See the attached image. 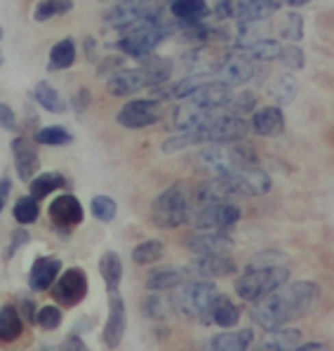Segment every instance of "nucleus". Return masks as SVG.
Instances as JSON below:
<instances>
[{"instance_id": "nucleus-18", "label": "nucleus", "mask_w": 334, "mask_h": 351, "mask_svg": "<svg viewBox=\"0 0 334 351\" xmlns=\"http://www.w3.org/2000/svg\"><path fill=\"white\" fill-rule=\"evenodd\" d=\"M62 274V259L59 257H38L29 274V288L34 293H45L55 285Z\"/></svg>"}, {"instance_id": "nucleus-14", "label": "nucleus", "mask_w": 334, "mask_h": 351, "mask_svg": "<svg viewBox=\"0 0 334 351\" xmlns=\"http://www.w3.org/2000/svg\"><path fill=\"white\" fill-rule=\"evenodd\" d=\"M144 88H151L149 71L144 66L123 69V71H118L116 75H111V78L106 80V90H109L113 97H130V95L142 93Z\"/></svg>"}, {"instance_id": "nucleus-52", "label": "nucleus", "mask_w": 334, "mask_h": 351, "mask_svg": "<svg viewBox=\"0 0 334 351\" xmlns=\"http://www.w3.org/2000/svg\"><path fill=\"white\" fill-rule=\"evenodd\" d=\"M88 99H90V93H88V90H80V93L75 95V99H73V106H75L78 111H83L85 106H88Z\"/></svg>"}, {"instance_id": "nucleus-20", "label": "nucleus", "mask_w": 334, "mask_h": 351, "mask_svg": "<svg viewBox=\"0 0 334 351\" xmlns=\"http://www.w3.org/2000/svg\"><path fill=\"white\" fill-rule=\"evenodd\" d=\"M198 321L205 323V326H207V323H217V326H222V328H235L240 321V309L226 295H217Z\"/></svg>"}, {"instance_id": "nucleus-51", "label": "nucleus", "mask_w": 334, "mask_h": 351, "mask_svg": "<svg viewBox=\"0 0 334 351\" xmlns=\"http://www.w3.org/2000/svg\"><path fill=\"white\" fill-rule=\"evenodd\" d=\"M59 349H75V351H83V349H88V347H85V344L80 342L78 337H66V339L62 342V347H59Z\"/></svg>"}, {"instance_id": "nucleus-47", "label": "nucleus", "mask_w": 334, "mask_h": 351, "mask_svg": "<svg viewBox=\"0 0 334 351\" xmlns=\"http://www.w3.org/2000/svg\"><path fill=\"white\" fill-rule=\"evenodd\" d=\"M276 264H287V255L278 250H266V252H259L250 264L247 269H259V267H276Z\"/></svg>"}, {"instance_id": "nucleus-26", "label": "nucleus", "mask_w": 334, "mask_h": 351, "mask_svg": "<svg viewBox=\"0 0 334 351\" xmlns=\"http://www.w3.org/2000/svg\"><path fill=\"white\" fill-rule=\"evenodd\" d=\"M252 339H255V332H252L250 328H245V330H226L222 335H214V337L209 339L207 349H212V351H245L252 344Z\"/></svg>"}, {"instance_id": "nucleus-40", "label": "nucleus", "mask_w": 334, "mask_h": 351, "mask_svg": "<svg viewBox=\"0 0 334 351\" xmlns=\"http://www.w3.org/2000/svg\"><path fill=\"white\" fill-rule=\"evenodd\" d=\"M278 31H280V38H285V40L299 43L301 38H304V19H301V14H299V12H287V14H283Z\"/></svg>"}, {"instance_id": "nucleus-44", "label": "nucleus", "mask_w": 334, "mask_h": 351, "mask_svg": "<svg viewBox=\"0 0 334 351\" xmlns=\"http://www.w3.org/2000/svg\"><path fill=\"white\" fill-rule=\"evenodd\" d=\"M62 321H64V314L55 304L42 306V309L36 314V323L42 328V330H57V328L62 326Z\"/></svg>"}, {"instance_id": "nucleus-50", "label": "nucleus", "mask_w": 334, "mask_h": 351, "mask_svg": "<svg viewBox=\"0 0 334 351\" xmlns=\"http://www.w3.org/2000/svg\"><path fill=\"white\" fill-rule=\"evenodd\" d=\"M10 191H12V182H10V180H0V213H3L5 203H8Z\"/></svg>"}, {"instance_id": "nucleus-4", "label": "nucleus", "mask_w": 334, "mask_h": 351, "mask_svg": "<svg viewBox=\"0 0 334 351\" xmlns=\"http://www.w3.org/2000/svg\"><path fill=\"white\" fill-rule=\"evenodd\" d=\"M290 280L287 264H276V267H259L247 269L242 276L235 280V295L245 302H257L268 293H273L280 285Z\"/></svg>"}, {"instance_id": "nucleus-21", "label": "nucleus", "mask_w": 334, "mask_h": 351, "mask_svg": "<svg viewBox=\"0 0 334 351\" xmlns=\"http://www.w3.org/2000/svg\"><path fill=\"white\" fill-rule=\"evenodd\" d=\"M217 113L219 111L203 109V106H198V104H193V101L184 99L175 109V113H172V121H175V128L181 132V130H196V128L205 125V123L212 121Z\"/></svg>"}, {"instance_id": "nucleus-12", "label": "nucleus", "mask_w": 334, "mask_h": 351, "mask_svg": "<svg viewBox=\"0 0 334 351\" xmlns=\"http://www.w3.org/2000/svg\"><path fill=\"white\" fill-rule=\"evenodd\" d=\"M238 271V264L229 255H198L188 264L186 276L188 278H222Z\"/></svg>"}, {"instance_id": "nucleus-8", "label": "nucleus", "mask_w": 334, "mask_h": 351, "mask_svg": "<svg viewBox=\"0 0 334 351\" xmlns=\"http://www.w3.org/2000/svg\"><path fill=\"white\" fill-rule=\"evenodd\" d=\"M226 180L231 182V186H233L238 198H257V196H266L271 191V177L255 165L235 167V170L226 172Z\"/></svg>"}, {"instance_id": "nucleus-53", "label": "nucleus", "mask_w": 334, "mask_h": 351, "mask_svg": "<svg viewBox=\"0 0 334 351\" xmlns=\"http://www.w3.org/2000/svg\"><path fill=\"white\" fill-rule=\"evenodd\" d=\"M320 351V349H325V344H320V342H306V344H299L297 351Z\"/></svg>"}, {"instance_id": "nucleus-34", "label": "nucleus", "mask_w": 334, "mask_h": 351, "mask_svg": "<svg viewBox=\"0 0 334 351\" xmlns=\"http://www.w3.org/2000/svg\"><path fill=\"white\" fill-rule=\"evenodd\" d=\"M257 109V97L250 90H242L238 95H231L229 101L219 109V113H226V116H242L245 118L247 113H252Z\"/></svg>"}, {"instance_id": "nucleus-38", "label": "nucleus", "mask_w": 334, "mask_h": 351, "mask_svg": "<svg viewBox=\"0 0 334 351\" xmlns=\"http://www.w3.org/2000/svg\"><path fill=\"white\" fill-rule=\"evenodd\" d=\"M73 10V0H40L34 10V19L36 21H47L62 17V14L71 12Z\"/></svg>"}, {"instance_id": "nucleus-10", "label": "nucleus", "mask_w": 334, "mask_h": 351, "mask_svg": "<svg viewBox=\"0 0 334 351\" xmlns=\"http://www.w3.org/2000/svg\"><path fill=\"white\" fill-rule=\"evenodd\" d=\"M52 295H55L57 304H62V306L80 304V302L85 300V295H88V276H85L83 269L73 267V269H68V271H64L62 276H59V280H55Z\"/></svg>"}, {"instance_id": "nucleus-22", "label": "nucleus", "mask_w": 334, "mask_h": 351, "mask_svg": "<svg viewBox=\"0 0 334 351\" xmlns=\"http://www.w3.org/2000/svg\"><path fill=\"white\" fill-rule=\"evenodd\" d=\"M250 130L259 137H276L285 130V116L280 111V106H266L252 113L250 118Z\"/></svg>"}, {"instance_id": "nucleus-41", "label": "nucleus", "mask_w": 334, "mask_h": 351, "mask_svg": "<svg viewBox=\"0 0 334 351\" xmlns=\"http://www.w3.org/2000/svg\"><path fill=\"white\" fill-rule=\"evenodd\" d=\"M71 132L64 128H42L36 132V142L38 144H45V147H64V144H71Z\"/></svg>"}, {"instance_id": "nucleus-45", "label": "nucleus", "mask_w": 334, "mask_h": 351, "mask_svg": "<svg viewBox=\"0 0 334 351\" xmlns=\"http://www.w3.org/2000/svg\"><path fill=\"white\" fill-rule=\"evenodd\" d=\"M142 311H144V316H146V318H153V321H163V318L167 316V302L158 293H151V295L144 297Z\"/></svg>"}, {"instance_id": "nucleus-31", "label": "nucleus", "mask_w": 334, "mask_h": 351, "mask_svg": "<svg viewBox=\"0 0 334 351\" xmlns=\"http://www.w3.org/2000/svg\"><path fill=\"white\" fill-rule=\"evenodd\" d=\"M24 332V323H21V314L17 306H3L0 309V342H14Z\"/></svg>"}, {"instance_id": "nucleus-28", "label": "nucleus", "mask_w": 334, "mask_h": 351, "mask_svg": "<svg viewBox=\"0 0 334 351\" xmlns=\"http://www.w3.org/2000/svg\"><path fill=\"white\" fill-rule=\"evenodd\" d=\"M233 50L245 55L247 59H252V62H273V59L280 57L283 45H280V40H273V38H259V40H255L252 45L233 47Z\"/></svg>"}, {"instance_id": "nucleus-5", "label": "nucleus", "mask_w": 334, "mask_h": 351, "mask_svg": "<svg viewBox=\"0 0 334 351\" xmlns=\"http://www.w3.org/2000/svg\"><path fill=\"white\" fill-rule=\"evenodd\" d=\"M217 295L219 290L212 280L191 278L175 288V293H172V306L184 318H201Z\"/></svg>"}, {"instance_id": "nucleus-3", "label": "nucleus", "mask_w": 334, "mask_h": 351, "mask_svg": "<svg viewBox=\"0 0 334 351\" xmlns=\"http://www.w3.org/2000/svg\"><path fill=\"white\" fill-rule=\"evenodd\" d=\"M167 36H170V26H167L165 21H160V12L153 10L149 17H144L142 21L130 26L127 34L116 43V47L134 59H144V57H149Z\"/></svg>"}, {"instance_id": "nucleus-55", "label": "nucleus", "mask_w": 334, "mask_h": 351, "mask_svg": "<svg viewBox=\"0 0 334 351\" xmlns=\"http://www.w3.org/2000/svg\"><path fill=\"white\" fill-rule=\"evenodd\" d=\"M0 38H3V29H0Z\"/></svg>"}, {"instance_id": "nucleus-46", "label": "nucleus", "mask_w": 334, "mask_h": 351, "mask_svg": "<svg viewBox=\"0 0 334 351\" xmlns=\"http://www.w3.org/2000/svg\"><path fill=\"white\" fill-rule=\"evenodd\" d=\"M278 59L287 69H304L306 66V55H304V50H301L299 45H283Z\"/></svg>"}, {"instance_id": "nucleus-9", "label": "nucleus", "mask_w": 334, "mask_h": 351, "mask_svg": "<svg viewBox=\"0 0 334 351\" xmlns=\"http://www.w3.org/2000/svg\"><path fill=\"white\" fill-rule=\"evenodd\" d=\"M163 116L158 99H132L118 111V123L127 130H142L155 125Z\"/></svg>"}, {"instance_id": "nucleus-37", "label": "nucleus", "mask_w": 334, "mask_h": 351, "mask_svg": "<svg viewBox=\"0 0 334 351\" xmlns=\"http://www.w3.org/2000/svg\"><path fill=\"white\" fill-rule=\"evenodd\" d=\"M163 255H165V243L160 241H144L132 250V259L139 267H149V264L163 259Z\"/></svg>"}, {"instance_id": "nucleus-48", "label": "nucleus", "mask_w": 334, "mask_h": 351, "mask_svg": "<svg viewBox=\"0 0 334 351\" xmlns=\"http://www.w3.org/2000/svg\"><path fill=\"white\" fill-rule=\"evenodd\" d=\"M0 128L8 130V132L17 130V116H14V111L8 104H0Z\"/></svg>"}, {"instance_id": "nucleus-2", "label": "nucleus", "mask_w": 334, "mask_h": 351, "mask_svg": "<svg viewBox=\"0 0 334 351\" xmlns=\"http://www.w3.org/2000/svg\"><path fill=\"white\" fill-rule=\"evenodd\" d=\"M193 165L209 177L226 175L235 167H247L257 163V151L247 142H229V144H209L193 154Z\"/></svg>"}, {"instance_id": "nucleus-49", "label": "nucleus", "mask_w": 334, "mask_h": 351, "mask_svg": "<svg viewBox=\"0 0 334 351\" xmlns=\"http://www.w3.org/2000/svg\"><path fill=\"white\" fill-rule=\"evenodd\" d=\"M26 241H29V231H24V229H21V231H14L12 245H10V250H8V257H10V255H14V247H19L21 243H26Z\"/></svg>"}, {"instance_id": "nucleus-17", "label": "nucleus", "mask_w": 334, "mask_h": 351, "mask_svg": "<svg viewBox=\"0 0 334 351\" xmlns=\"http://www.w3.org/2000/svg\"><path fill=\"white\" fill-rule=\"evenodd\" d=\"M188 250L196 255H229L233 250V241L224 231H201L186 241Z\"/></svg>"}, {"instance_id": "nucleus-11", "label": "nucleus", "mask_w": 334, "mask_h": 351, "mask_svg": "<svg viewBox=\"0 0 334 351\" xmlns=\"http://www.w3.org/2000/svg\"><path fill=\"white\" fill-rule=\"evenodd\" d=\"M153 12V5L149 0H123L116 8H109L104 12V24L109 29H123L127 31L130 26H134L137 21H142L144 17Z\"/></svg>"}, {"instance_id": "nucleus-24", "label": "nucleus", "mask_w": 334, "mask_h": 351, "mask_svg": "<svg viewBox=\"0 0 334 351\" xmlns=\"http://www.w3.org/2000/svg\"><path fill=\"white\" fill-rule=\"evenodd\" d=\"M283 0H235V19L238 21H261L278 12Z\"/></svg>"}, {"instance_id": "nucleus-6", "label": "nucleus", "mask_w": 334, "mask_h": 351, "mask_svg": "<svg viewBox=\"0 0 334 351\" xmlns=\"http://www.w3.org/2000/svg\"><path fill=\"white\" fill-rule=\"evenodd\" d=\"M151 219L158 229H177L191 219V201L188 191L181 184L165 189L151 208Z\"/></svg>"}, {"instance_id": "nucleus-42", "label": "nucleus", "mask_w": 334, "mask_h": 351, "mask_svg": "<svg viewBox=\"0 0 334 351\" xmlns=\"http://www.w3.org/2000/svg\"><path fill=\"white\" fill-rule=\"evenodd\" d=\"M12 213L19 224H34L38 219V215H40V210H38V201L34 196H26V198H19Z\"/></svg>"}, {"instance_id": "nucleus-23", "label": "nucleus", "mask_w": 334, "mask_h": 351, "mask_svg": "<svg viewBox=\"0 0 334 351\" xmlns=\"http://www.w3.org/2000/svg\"><path fill=\"white\" fill-rule=\"evenodd\" d=\"M12 156H14V167H17V175L21 182H31L36 177L38 167H40V160H38V154L34 151L26 139H12Z\"/></svg>"}, {"instance_id": "nucleus-7", "label": "nucleus", "mask_w": 334, "mask_h": 351, "mask_svg": "<svg viewBox=\"0 0 334 351\" xmlns=\"http://www.w3.org/2000/svg\"><path fill=\"white\" fill-rule=\"evenodd\" d=\"M240 219V208L233 203H201L191 213V224L198 231H229Z\"/></svg>"}, {"instance_id": "nucleus-13", "label": "nucleus", "mask_w": 334, "mask_h": 351, "mask_svg": "<svg viewBox=\"0 0 334 351\" xmlns=\"http://www.w3.org/2000/svg\"><path fill=\"white\" fill-rule=\"evenodd\" d=\"M83 205H80L78 198L73 193H64V196H57L50 205V217L52 224L57 226L62 234H68L73 226H78L83 222Z\"/></svg>"}, {"instance_id": "nucleus-1", "label": "nucleus", "mask_w": 334, "mask_h": 351, "mask_svg": "<svg viewBox=\"0 0 334 351\" xmlns=\"http://www.w3.org/2000/svg\"><path fill=\"white\" fill-rule=\"evenodd\" d=\"M318 300V285L311 280H294V283H285L268 293L261 300L252 302V321L264 330H278V328L287 326L290 321L299 316H306L313 309Z\"/></svg>"}, {"instance_id": "nucleus-25", "label": "nucleus", "mask_w": 334, "mask_h": 351, "mask_svg": "<svg viewBox=\"0 0 334 351\" xmlns=\"http://www.w3.org/2000/svg\"><path fill=\"white\" fill-rule=\"evenodd\" d=\"M188 276H186V269H179V267H160V269H153L151 276L146 280V288L151 293H163V290H175L177 285L184 283Z\"/></svg>"}, {"instance_id": "nucleus-39", "label": "nucleus", "mask_w": 334, "mask_h": 351, "mask_svg": "<svg viewBox=\"0 0 334 351\" xmlns=\"http://www.w3.org/2000/svg\"><path fill=\"white\" fill-rule=\"evenodd\" d=\"M146 59V57H144ZM144 69L149 71V78H151V88H155V85H163L170 80V75H172V62L170 59H163V57H151L144 62Z\"/></svg>"}, {"instance_id": "nucleus-16", "label": "nucleus", "mask_w": 334, "mask_h": 351, "mask_svg": "<svg viewBox=\"0 0 334 351\" xmlns=\"http://www.w3.org/2000/svg\"><path fill=\"white\" fill-rule=\"evenodd\" d=\"M127 316H125V302L118 297V293H111L109 300V318H106L104 328V344L109 349H118L123 342V335H125Z\"/></svg>"}, {"instance_id": "nucleus-35", "label": "nucleus", "mask_w": 334, "mask_h": 351, "mask_svg": "<svg viewBox=\"0 0 334 351\" xmlns=\"http://www.w3.org/2000/svg\"><path fill=\"white\" fill-rule=\"evenodd\" d=\"M66 182H64V177L59 175V172H42V175H36L34 180L29 182V189H31V196L36 198V201H40V198L50 196L55 189H62Z\"/></svg>"}, {"instance_id": "nucleus-36", "label": "nucleus", "mask_w": 334, "mask_h": 351, "mask_svg": "<svg viewBox=\"0 0 334 351\" xmlns=\"http://www.w3.org/2000/svg\"><path fill=\"white\" fill-rule=\"evenodd\" d=\"M34 99L42 106V109H47L52 113H62L64 109H66V104L62 101L59 93L52 88L50 83H45V80H40V83L34 88Z\"/></svg>"}, {"instance_id": "nucleus-32", "label": "nucleus", "mask_w": 334, "mask_h": 351, "mask_svg": "<svg viewBox=\"0 0 334 351\" xmlns=\"http://www.w3.org/2000/svg\"><path fill=\"white\" fill-rule=\"evenodd\" d=\"M75 62V40L73 38H64L50 50V71H64V69L73 66Z\"/></svg>"}, {"instance_id": "nucleus-27", "label": "nucleus", "mask_w": 334, "mask_h": 351, "mask_svg": "<svg viewBox=\"0 0 334 351\" xmlns=\"http://www.w3.org/2000/svg\"><path fill=\"white\" fill-rule=\"evenodd\" d=\"M172 17L184 26L198 24L207 17V3L205 0H172Z\"/></svg>"}, {"instance_id": "nucleus-30", "label": "nucleus", "mask_w": 334, "mask_h": 351, "mask_svg": "<svg viewBox=\"0 0 334 351\" xmlns=\"http://www.w3.org/2000/svg\"><path fill=\"white\" fill-rule=\"evenodd\" d=\"M99 274L106 283V290L111 293H118L120 288V280H123V262H120V255L113 250H106L104 255L99 259Z\"/></svg>"}, {"instance_id": "nucleus-29", "label": "nucleus", "mask_w": 334, "mask_h": 351, "mask_svg": "<svg viewBox=\"0 0 334 351\" xmlns=\"http://www.w3.org/2000/svg\"><path fill=\"white\" fill-rule=\"evenodd\" d=\"M301 344V332L297 328H278V330H268V337L261 342L264 351H292Z\"/></svg>"}, {"instance_id": "nucleus-43", "label": "nucleus", "mask_w": 334, "mask_h": 351, "mask_svg": "<svg viewBox=\"0 0 334 351\" xmlns=\"http://www.w3.org/2000/svg\"><path fill=\"white\" fill-rule=\"evenodd\" d=\"M90 210H92V215L99 222H113L118 213V205L109 196H94L92 203H90Z\"/></svg>"}, {"instance_id": "nucleus-54", "label": "nucleus", "mask_w": 334, "mask_h": 351, "mask_svg": "<svg viewBox=\"0 0 334 351\" xmlns=\"http://www.w3.org/2000/svg\"><path fill=\"white\" fill-rule=\"evenodd\" d=\"M285 3H287L290 8H304V5H309L311 0H285Z\"/></svg>"}, {"instance_id": "nucleus-33", "label": "nucleus", "mask_w": 334, "mask_h": 351, "mask_svg": "<svg viewBox=\"0 0 334 351\" xmlns=\"http://www.w3.org/2000/svg\"><path fill=\"white\" fill-rule=\"evenodd\" d=\"M268 93H271L273 101H278L280 106L290 104V101H294V97H297V78H294L292 73H280L273 78Z\"/></svg>"}, {"instance_id": "nucleus-19", "label": "nucleus", "mask_w": 334, "mask_h": 351, "mask_svg": "<svg viewBox=\"0 0 334 351\" xmlns=\"http://www.w3.org/2000/svg\"><path fill=\"white\" fill-rule=\"evenodd\" d=\"M229 97H231V88L229 85H224L222 80H205L201 88L193 90L186 99L193 101V104H198V106H203V109L219 111L226 101H229Z\"/></svg>"}, {"instance_id": "nucleus-15", "label": "nucleus", "mask_w": 334, "mask_h": 351, "mask_svg": "<svg viewBox=\"0 0 334 351\" xmlns=\"http://www.w3.org/2000/svg\"><path fill=\"white\" fill-rule=\"evenodd\" d=\"M252 75H255V64H252V59H247L245 55H240V52H235V50L217 66V80H222L229 88H238V85L250 83Z\"/></svg>"}]
</instances>
